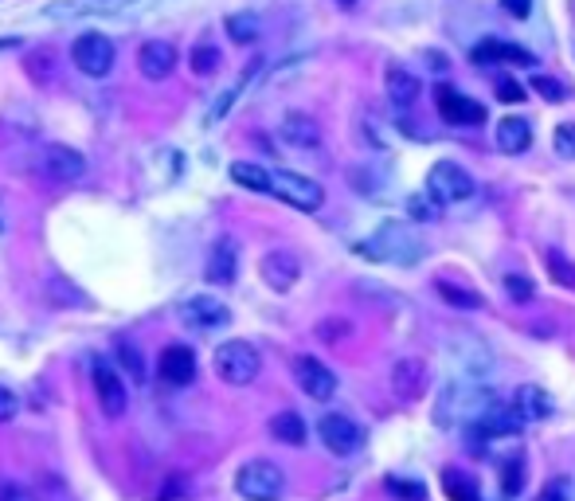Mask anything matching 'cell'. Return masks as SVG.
Wrapping results in <instances>:
<instances>
[{"label":"cell","instance_id":"obj_34","mask_svg":"<svg viewBox=\"0 0 575 501\" xmlns=\"http://www.w3.org/2000/svg\"><path fill=\"white\" fill-rule=\"evenodd\" d=\"M521 482H525V458H513V466H505V474H501V490H505V494H517Z\"/></svg>","mask_w":575,"mask_h":501},{"label":"cell","instance_id":"obj_15","mask_svg":"<svg viewBox=\"0 0 575 501\" xmlns=\"http://www.w3.org/2000/svg\"><path fill=\"white\" fill-rule=\"evenodd\" d=\"M137 71H141L145 79H153V83L169 79V75L177 71V47L169 44V40H149V44H141V51H137Z\"/></svg>","mask_w":575,"mask_h":501},{"label":"cell","instance_id":"obj_12","mask_svg":"<svg viewBox=\"0 0 575 501\" xmlns=\"http://www.w3.org/2000/svg\"><path fill=\"white\" fill-rule=\"evenodd\" d=\"M130 4L137 0H63V4H51L44 16L55 24H67V20H83V16H118Z\"/></svg>","mask_w":575,"mask_h":501},{"label":"cell","instance_id":"obj_22","mask_svg":"<svg viewBox=\"0 0 575 501\" xmlns=\"http://www.w3.org/2000/svg\"><path fill=\"white\" fill-rule=\"evenodd\" d=\"M270 435H274L278 443H286V447H302V443H306V419H302L298 411H278V415L270 419Z\"/></svg>","mask_w":575,"mask_h":501},{"label":"cell","instance_id":"obj_40","mask_svg":"<svg viewBox=\"0 0 575 501\" xmlns=\"http://www.w3.org/2000/svg\"><path fill=\"white\" fill-rule=\"evenodd\" d=\"M118 357H122V365L130 368L133 380H145V368H141V357H137V349H133V345H118Z\"/></svg>","mask_w":575,"mask_h":501},{"label":"cell","instance_id":"obj_29","mask_svg":"<svg viewBox=\"0 0 575 501\" xmlns=\"http://www.w3.org/2000/svg\"><path fill=\"white\" fill-rule=\"evenodd\" d=\"M439 294H443L450 306H458V310H482V306H486L482 294L462 290V286H454V282H446V278H439Z\"/></svg>","mask_w":575,"mask_h":501},{"label":"cell","instance_id":"obj_38","mask_svg":"<svg viewBox=\"0 0 575 501\" xmlns=\"http://www.w3.org/2000/svg\"><path fill=\"white\" fill-rule=\"evenodd\" d=\"M556 153H560V157H575V126L572 122L556 126Z\"/></svg>","mask_w":575,"mask_h":501},{"label":"cell","instance_id":"obj_6","mask_svg":"<svg viewBox=\"0 0 575 501\" xmlns=\"http://www.w3.org/2000/svg\"><path fill=\"white\" fill-rule=\"evenodd\" d=\"M71 59L75 67L90 75V79H106L114 71V44L102 36V32H83L75 44H71Z\"/></svg>","mask_w":575,"mask_h":501},{"label":"cell","instance_id":"obj_30","mask_svg":"<svg viewBox=\"0 0 575 501\" xmlns=\"http://www.w3.org/2000/svg\"><path fill=\"white\" fill-rule=\"evenodd\" d=\"M544 263H548V274H552V282H560V286L575 290V263H572V259H564L560 251H548V255H544Z\"/></svg>","mask_w":575,"mask_h":501},{"label":"cell","instance_id":"obj_13","mask_svg":"<svg viewBox=\"0 0 575 501\" xmlns=\"http://www.w3.org/2000/svg\"><path fill=\"white\" fill-rule=\"evenodd\" d=\"M157 376L173 388H184L196 380V353L188 345H165L157 357Z\"/></svg>","mask_w":575,"mask_h":501},{"label":"cell","instance_id":"obj_35","mask_svg":"<svg viewBox=\"0 0 575 501\" xmlns=\"http://www.w3.org/2000/svg\"><path fill=\"white\" fill-rule=\"evenodd\" d=\"M536 501H572V482H568V478H552V482L540 490Z\"/></svg>","mask_w":575,"mask_h":501},{"label":"cell","instance_id":"obj_44","mask_svg":"<svg viewBox=\"0 0 575 501\" xmlns=\"http://www.w3.org/2000/svg\"><path fill=\"white\" fill-rule=\"evenodd\" d=\"M0 501H28V498H24V490H16V486H0Z\"/></svg>","mask_w":575,"mask_h":501},{"label":"cell","instance_id":"obj_31","mask_svg":"<svg viewBox=\"0 0 575 501\" xmlns=\"http://www.w3.org/2000/svg\"><path fill=\"white\" fill-rule=\"evenodd\" d=\"M532 91L540 94L544 102H564V98H568V87H564L560 79H552V75H540V71L532 75Z\"/></svg>","mask_w":575,"mask_h":501},{"label":"cell","instance_id":"obj_24","mask_svg":"<svg viewBox=\"0 0 575 501\" xmlns=\"http://www.w3.org/2000/svg\"><path fill=\"white\" fill-rule=\"evenodd\" d=\"M517 411L525 415V419H548L556 404H552V396L544 392V388H536V384H525V388H517Z\"/></svg>","mask_w":575,"mask_h":501},{"label":"cell","instance_id":"obj_10","mask_svg":"<svg viewBox=\"0 0 575 501\" xmlns=\"http://www.w3.org/2000/svg\"><path fill=\"white\" fill-rule=\"evenodd\" d=\"M40 165H44L47 177L59 184L83 181V173H87V157L79 149H71V145H47Z\"/></svg>","mask_w":575,"mask_h":501},{"label":"cell","instance_id":"obj_19","mask_svg":"<svg viewBox=\"0 0 575 501\" xmlns=\"http://www.w3.org/2000/svg\"><path fill=\"white\" fill-rule=\"evenodd\" d=\"M474 423H478V427L486 431L489 439H493V435H497V439H505V435H517V431H521L525 415L517 411V404L509 408V404H497V400H493V404H489V408L482 411V415H478Z\"/></svg>","mask_w":575,"mask_h":501},{"label":"cell","instance_id":"obj_14","mask_svg":"<svg viewBox=\"0 0 575 501\" xmlns=\"http://www.w3.org/2000/svg\"><path fill=\"white\" fill-rule=\"evenodd\" d=\"M294 376H298V384H302V392H306L310 400H329V396L337 392L333 368L321 365L317 357H298V361H294Z\"/></svg>","mask_w":575,"mask_h":501},{"label":"cell","instance_id":"obj_26","mask_svg":"<svg viewBox=\"0 0 575 501\" xmlns=\"http://www.w3.org/2000/svg\"><path fill=\"white\" fill-rule=\"evenodd\" d=\"M223 28H227V36H231L235 44H255L259 32H263V24H259L255 12H231V16L223 20Z\"/></svg>","mask_w":575,"mask_h":501},{"label":"cell","instance_id":"obj_18","mask_svg":"<svg viewBox=\"0 0 575 501\" xmlns=\"http://www.w3.org/2000/svg\"><path fill=\"white\" fill-rule=\"evenodd\" d=\"M235 267H239V243L231 239V235H223L216 239V247H212V255H208V282L212 286H231L235 282Z\"/></svg>","mask_w":575,"mask_h":501},{"label":"cell","instance_id":"obj_32","mask_svg":"<svg viewBox=\"0 0 575 501\" xmlns=\"http://www.w3.org/2000/svg\"><path fill=\"white\" fill-rule=\"evenodd\" d=\"M220 67V51L212 44H200V47H192V71L196 75H212Z\"/></svg>","mask_w":575,"mask_h":501},{"label":"cell","instance_id":"obj_37","mask_svg":"<svg viewBox=\"0 0 575 501\" xmlns=\"http://www.w3.org/2000/svg\"><path fill=\"white\" fill-rule=\"evenodd\" d=\"M493 91H497L501 102H525V87H521L517 79H497V83H493Z\"/></svg>","mask_w":575,"mask_h":501},{"label":"cell","instance_id":"obj_3","mask_svg":"<svg viewBox=\"0 0 575 501\" xmlns=\"http://www.w3.org/2000/svg\"><path fill=\"white\" fill-rule=\"evenodd\" d=\"M360 251H364V255H376V259H392V263L411 267V263H419V255H423V243L403 228V224H384V228L376 231L372 243H360Z\"/></svg>","mask_w":575,"mask_h":501},{"label":"cell","instance_id":"obj_23","mask_svg":"<svg viewBox=\"0 0 575 501\" xmlns=\"http://www.w3.org/2000/svg\"><path fill=\"white\" fill-rule=\"evenodd\" d=\"M532 145V126L525 118H505L501 126H497V149H505V153H525Z\"/></svg>","mask_w":575,"mask_h":501},{"label":"cell","instance_id":"obj_41","mask_svg":"<svg viewBox=\"0 0 575 501\" xmlns=\"http://www.w3.org/2000/svg\"><path fill=\"white\" fill-rule=\"evenodd\" d=\"M16 411H20V400H16V392H8V388L0 384V423L16 419Z\"/></svg>","mask_w":575,"mask_h":501},{"label":"cell","instance_id":"obj_39","mask_svg":"<svg viewBox=\"0 0 575 501\" xmlns=\"http://www.w3.org/2000/svg\"><path fill=\"white\" fill-rule=\"evenodd\" d=\"M388 490L403 501H423V486H419V482H399V478H388Z\"/></svg>","mask_w":575,"mask_h":501},{"label":"cell","instance_id":"obj_20","mask_svg":"<svg viewBox=\"0 0 575 501\" xmlns=\"http://www.w3.org/2000/svg\"><path fill=\"white\" fill-rule=\"evenodd\" d=\"M282 141H290L294 149H317L321 145V126L310 114H286L282 118Z\"/></svg>","mask_w":575,"mask_h":501},{"label":"cell","instance_id":"obj_17","mask_svg":"<svg viewBox=\"0 0 575 501\" xmlns=\"http://www.w3.org/2000/svg\"><path fill=\"white\" fill-rule=\"evenodd\" d=\"M427 384H431L427 361H419V357L396 361V368H392V392H396L399 400H419V396L427 392Z\"/></svg>","mask_w":575,"mask_h":501},{"label":"cell","instance_id":"obj_28","mask_svg":"<svg viewBox=\"0 0 575 501\" xmlns=\"http://www.w3.org/2000/svg\"><path fill=\"white\" fill-rule=\"evenodd\" d=\"M443 490L450 501H482L478 486L466 474H458V470H443Z\"/></svg>","mask_w":575,"mask_h":501},{"label":"cell","instance_id":"obj_16","mask_svg":"<svg viewBox=\"0 0 575 501\" xmlns=\"http://www.w3.org/2000/svg\"><path fill=\"white\" fill-rule=\"evenodd\" d=\"M259 271H263V282L270 290H278V294H286L294 282H298V274H302V263H298V255L294 251H266L263 263H259Z\"/></svg>","mask_w":575,"mask_h":501},{"label":"cell","instance_id":"obj_33","mask_svg":"<svg viewBox=\"0 0 575 501\" xmlns=\"http://www.w3.org/2000/svg\"><path fill=\"white\" fill-rule=\"evenodd\" d=\"M505 294L513 298V302H532V282L525 278V274H505Z\"/></svg>","mask_w":575,"mask_h":501},{"label":"cell","instance_id":"obj_2","mask_svg":"<svg viewBox=\"0 0 575 501\" xmlns=\"http://www.w3.org/2000/svg\"><path fill=\"white\" fill-rule=\"evenodd\" d=\"M235 490L247 501H278L282 490H286V474H282L274 462L255 458V462H247V466L235 474Z\"/></svg>","mask_w":575,"mask_h":501},{"label":"cell","instance_id":"obj_1","mask_svg":"<svg viewBox=\"0 0 575 501\" xmlns=\"http://www.w3.org/2000/svg\"><path fill=\"white\" fill-rule=\"evenodd\" d=\"M259 368H263V357H259V349L251 341H223L216 349V372H220L223 384L243 388V384H251L259 376Z\"/></svg>","mask_w":575,"mask_h":501},{"label":"cell","instance_id":"obj_21","mask_svg":"<svg viewBox=\"0 0 575 501\" xmlns=\"http://www.w3.org/2000/svg\"><path fill=\"white\" fill-rule=\"evenodd\" d=\"M384 87H388V98H392L396 106H411V102L419 98V79H415V71H407V67H399V63L388 67Z\"/></svg>","mask_w":575,"mask_h":501},{"label":"cell","instance_id":"obj_7","mask_svg":"<svg viewBox=\"0 0 575 501\" xmlns=\"http://www.w3.org/2000/svg\"><path fill=\"white\" fill-rule=\"evenodd\" d=\"M317 435H321V443H325L333 455H356V451H360V443H364V431L356 427L349 415H341V411L321 415Z\"/></svg>","mask_w":575,"mask_h":501},{"label":"cell","instance_id":"obj_42","mask_svg":"<svg viewBox=\"0 0 575 501\" xmlns=\"http://www.w3.org/2000/svg\"><path fill=\"white\" fill-rule=\"evenodd\" d=\"M501 8H505L509 16H517V20H529L532 0H501Z\"/></svg>","mask_w":575,"mask_h":501},{"label":"cell","instance_id":"obj_11","mask_svg":"<svg viewBox=\"0 0 575 501\" xmlns=\"http://www.w3.org/2000/svg\"><path fill=\"white\" fill-rule=\"evenodd\" d=\"M180 321L192 329H223L231 321V310L212 294H196V298L180 302Z\"/></svg>","mask_w":575,"mask_h":501},{"label":"cell","instance_id":"obj_36","mask_svg":"<svg viewBox=\"0 0 575 501\" xmlns=\"http://www.w3.org/2000/svg\"><path fill=\"white\" fill-rule=\"evenodd\" d=\"M407 212H411V220H419V224H431V220H435V204H431L427 196H411V200H407Z\"/></svg>","mask_w":575,"mask_h":501},{"label":"cell","instance_id":"obj_4","mask_svg":"<svg viewBox=\"0 0 575 501\" xmlns=\"http://www.w3.org/2000/svg\"><path fill=\"white\" fill-rule=\"evenodd\" d=\"M427 196L435 204H462L474 196V177L454 165V161H439L431 173H427Z\"/></svg>","mask_w":575,"mask_h":501},{"label":"cell","instance_id":"obj_5","mask_svg":"<svg viewBox=\"0 0 575 501\" xmlns=\"http://www.w3.org/2000/svg\"><path fill=\"white\" fill-rule=\"evenodd\" d=\"M270 192L278 200H286L290 208H302V212H317L325 204V188L302 173H286V169H274L270 173Z\"/></svg>","mask_w":575,"mask_h":501},{"label":"cell","instance_id":"obj_43","mask_svg":"<svg viewBox=\"0 0 575 501\" xmlns=\"http://www.w3.org/2000/svg\"><path fill=\"white\" fill-rule=\"evenodd\" d=\"M47 59H51V55H47V51H40V55H32V59H28V67H32V75H36V79H40V83H44L47 79Z\"/></svg>","mask_w":575,"mask_h":501},{"label":"cell","instance_id":"obj_8","mask_svg":"<svg viewBox=\"0 0 575 501\" xmlns=\"http://www.w3.org/2000/svg\"><path fill=\"white\" fill-rule=\"evenodd\" d=\"M90 372H94V396H98L102 411H106L110 419H118V415L126 411V384H122V372L114 365H106L102 357L90 361Z\"/></svg>","mask_w":575,"mask_h":501},{"label":"cell","instance_id":"obj_25","mask_svg":"<svg viewBox=\"0 0 575 501\" xmlns=\"http://www.w3.org/2000/svg\"><path fill=\"white\" fill-rule=\"evenodd\" d=\"M474 63H489V59H505V63H532V55L525 47H513V44H501V40H486L482 47H474L470 55Z\"/></svg>","mask_w":575,"mask_h":501},{"label":"cell","instance_id":"obj_27","mask_svg":"<svg viewBox=\"0 0 575 501\" xmlns=\"http://www.w3.org/2000/svg\"><path fill=\"white\" fill-rule=\"evenodd\" d=\"M231 181L251 188V192H270V169L251 165V161H235V165H231Z\"/></svg>","mask_w":575,"mask_h":501},{"label":"cell","instance_id":"obj_45","mask_svg":"<svg viewBox=\"0 0 575 501\" xmlns=\"http://www.w3.org/2000/svg\"><path fill=\"white\" fill-rule=\"evenodd\" d=\"M337 4H341V8H353L356 0H337Z\"/></svg>","mask_w":575,"mask_h":501},{"label":"cell","instance_id":"obj_9","mask_svg":"<svg viewBox=\"0 0 575 501\" xmlns=\"http://www.w3.org/2000/svg\"><path fill=\"white\" fill-rule=\"evenodd\" d=\"M435 102H439V114H443L450 126H482L486 122V106H478L474 98L458 94L454 87H435Z\"/></svg>","mask_w":575,"mask_h":501}]
</instances>
